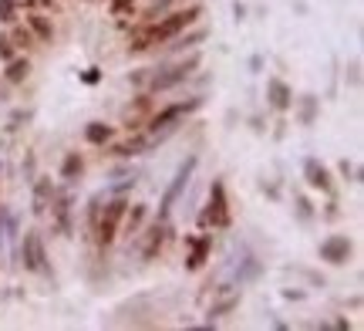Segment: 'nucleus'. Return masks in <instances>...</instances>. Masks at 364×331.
<instances>
[{
  "mask_svg": "<svg viewBox=\"0 0 364 331\" xmlns=\"http://www.w3.org/2000/svg\"><path fill=\"white\" fill-rule=\"evenodd\" d=\"M196 17H199V7H193V11H179V14H172L169 21H162L159 27H152V31H149V38H142L139 44H135V48L142 51V48H145V41H152V44H166V41H172L176 34H179L182 27H189V24H193Z\"/></svg>",
  "mask_w": 364,
  "mask_h": 331,
  "instance_id": "nucleus-1",
  "label": "nucleus"
},
{
  "mask_svg": "<svg viewBox=\"0 0 364 331\" xmlns=\"http://www.w3.org/2000/svg\"><path fill=\"white\" fill-rule=\"evenodd\" d=\"M196 162H199V159L193 156V159H186V162L179 166V172H176L172 186L166 189V196H162V206H159V220H166V216H169L172 203H176V199H179V193L186 189V183H189V176H193V169H196Z\"/></svg>",
  "mask_w": 364,
  "mask_h": 331,
  "instance_id": "nucleus-2",
  "label": "nucleus"
},
{
  "mask_svg": "<svg viewBox=\"0 0 364 331\" xmlns=\"http://www.w3.org/2000/svg\"><path fill=\"white\" fill-rule=\"evenodd\" d=\"M206 224H213V226H226V224H230V213H226V189H223V183H213Z\"/></svg>",
  "mask_w": 364,
  "mask_h": 331,
  "instance_id": "nucleus-3",
  "label": "nucleus"
},
{
  "mask_svg": "<svg viewBox=\"0 0 364 331\" xmlns=\"http://www.w3.org/2000/svg\"><path fill=\"white\" fill-rule=\"evenodd\" d=\"M125 216V199H115L108 210H105L102 216V226H98V237H102V243H112L115 240V230H118V220Z\"/></svg>",
  "mask_w": 364,
  "mask_h": 331,
  "instance_id": "nucleus-4",
  "label": "nucleus"
},
{
  "mask_svg": "<svg viewBox=\"0 0 364 331\" xmlns=\"http://www.w3.org/2000/svg\"><path fill=\"white\" fill-rule=\"evenodd\" d=\"M199 65V58H189L186 65H179V68H172V71H166V75H159L156 81H152V92H166V88H172V85H179V81H186L189 78V71Z\"/></svg>",
  "mask_w": 364,
  "mask_h": 331,
  "instance_id": "nucleus-5",
  "label": "nucleus"
},
{
  "mask_svg": "<svg viewBox=\"0 0 364 331\" xmlns=\"http://www.w3.org/2000/svg\"><path fill=\"white\" fill-rule=\"evenodd\" d=\"M348 253H351V240L348 237H331L321 243V257L331 261V264H344L348 261Z\"/></svg>",
  "mask_w": 364,
  "mask_h": 331,
  "instance_id": "nucleus-6",
  "label": "nucleus"
},
{
  "mask_svg": "<svg viewBox=\"0 0 364 331\" xmlns=\"http://www.w3.org/2000/svg\"><path fill=\"white\" fill-rule=\"evenodd\" d=\"M196 105H199V102H179V105H169L166 112H159L156 119H152V129H156V132H159V129H169L172 122L182 119V115H189Z\"/></svg>",
  "mask_w": 364,
  "mask_h": 331,
  "instance_id": "nucleus-7",
  "label": "nucleus"
},
{
  "mask_svg": "<svg viewBox=\"0 0 364 331\" xmlns=\"http://www.w3.org/2000/svg\"><path fill=\"white\" fill-rule=\"evenodd\" d=\"M24 251H27V267L44 270V247H41V237H38V233H27Z\"/></svg>",
  "mask_w": 364,
  "mask_h": 331,
  "instance_id": "nucleus-8",
  "label": "nucleus"
},
{
  "mask_svg": "<svg viewBox=\"0 0 364 331\" xmlns=\"http://www.w3.org/2000/svg\"><path fill=\"white\" fill-rule=\"evenodd\" d=\"M307 179H311V186H317V189H331L327 169L324 166H317V159H307Z\"/></svg>",
  "mask_w": 364,
  "mask_h": 331,
  "instance_id": "nucleus-9",
  "label": "nucleus"
},
{
  "mask_svg": "<svg viewBox=\"0 0 364 331\" xmlns=\"http://www.w3.org/2000/svg\"><path fill=\"white\" fill-rule=\"evenodd\" d=\"M270 102L277 108H287V105H290V92H287L284 81H277V78L270 81Z\"/></svg>",
  "mask_w": 364,
  "mask_h": 331,
  "instance_id": "nucleus-10",
  "label": "nucleus"
},
{
  "mask_svg": "<svg viewBox=\"0 0 364 331\" xmlns=\"http://www.w3.org/2000/svg\"><path fill=\"white\" fill-rule=\"evenodd\" d=\"M108 135H112V129H108V125H102V122H95V125L88 129V139H91V142H105Z\"/></svg>",
  "mask_w": 364,
  "mask_h": 331,
  "instance_id": "nucleus-11",
  "label": "nucleus"
},
{
  "mask_svg": "<svg viewBox=\"0 0 364 331\" xmlns=\"http://www.w3.org/2000/svg\"><path fill=\"white\" fill-rule=\"evenodd\" d=\"M206 251H209V240H199V243H196V251H193V257H189V267L203 264V261H206Z\"/></svg>",
  "mask_w": 364,
  "mask_h": 331,
  "instance_id": "nucleus-12",
  "label": "nucleus"
},
{
  "mask_svg": "<svg viewBox=\"0 0 364 331\" xmlns=\"http://www.w3.org/2000/svg\"><path fill=\"white\" fill-rule=\"evenodd\" d=\"M27 75V61H11V71H7V78L11 81H21Z\"/></svg>",
  "mask_w": 364,
  "mask_h": 331,
  "instance_id": "nucleus-13",
  "label": "nucleus"
},
{
  "mask_svg": "<svg viewBox=\"0 0 364 331\" xmlns=\"http://www.w3.org/2000/svg\"><path fill=\"white\" fill-rule=\"evenodd\" d=\"M0 21H14V0H0Z\"/></svg>",
  "mask_w": 364,
  "mask_h": 331,
  "instance_id": "nucleus-14",
  "label": "nucleus"
},
{
  "mask_svg": "<svg viewBox=\"0 0 364 331\" xmlns=\"http://www.w3.org/2000/svg\"><path fill=\"white\" fill-rule=\"evenodd\" d=\"M75 169L81 172V159H78V156H71V159L65 162V176H71V172H75Z\"/></svg>",
  "mask_w": 364,
  "mask_h": 331,
  "instance_id": "nucleus-15",
  "label": "nucleus"
},
{
  "mask_svg": "<svg viewBox=\"0 0 364 331\" xmlns=\"http://www.w3.org/2000/svg\"><path fill=\"white\" fill-rule=\"evenodd\" d=\"M142 216H145V210L139 206V210L132 213V220H129V230H139V224H142Z\"/></svg>",
  "mask_w": 364,
  "mask_h": 331,
  "instance_id": "nucleus-16",
  "label": "nucleus"
},
{
  "mask_svg": "<svg viewBox=\"0 0 364 331\" xmlns=\"http://www.w3.org/2000/svg\"><path fill=\"white\" fill-rule=\"evenodd\" d=\"M0 54H4V58H11V41L7 38H0Z\"/></svg>",
  "mask_w": 364,
  "mask_h": 331,
  "instance_id": "nucleus-17",
  "label": "nucleus"
},
{
  "mask_svg": "<svg viewBox=\"0 0 364 331\" xmlns=\"http://www.w3.org/2000/svg\"><path fill=\"white\" fill-rule=\"evenodd\" d=\"M169 4H172V0H156V7H152V11H166V7H169Z\"/></svg>",
  "mask_w": 364,
  "mask_h": 331,
  "instance_id": "nucleus-18",
  "label": "nucleus"
},
{
  "mask_svg": "<svg viewBox=\"0 0 364 331\" xmlns=\"http://www.w3.org/2000/svg\"><path fill=\"white\" fill-rule=\"evenodd\" d=\"M125 4H129V0H115V11H122V7H125Z\"/></svg>",
  "mask_w": 364,
  "mask_h": 331,
  "instance_id": "nucleus-19",
  "label": "nucleus"
}]
</instances>
